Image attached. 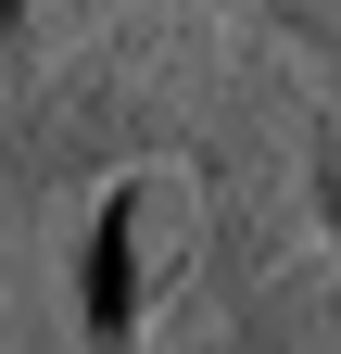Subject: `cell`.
<instances>
[{
  "label": "cell",
  "mask_w": 341,
  "mask_h": 354,
  "mask_svg": "<svg viewBox=\"0 0 341 354\" xmlns=\"http://www.w3.org/2000/svg\"><path fill=\"white\" fill-rule=\"evenodd\" d=\"M304 215H316V241H341V88L304 102Z\"/></svg>",
  "instance_id": "277c9868"
},
{
  "label": "cell",
  "mask_w": 341,
  "mask_h": 354,
  "mask_svg": "<svg viewBox=\"0 0 341 354\" xmlns=\"http://www.w3.org/2000/svg\"><path fill=\"white\" fill-rule=\"evenodd\" d=\"M228 38L202 0H164V13L139 26H114L89 38L76 64H51L26 88L13 114H0V165L13 177H114V165H139V152H190L202 140V114H215V88H228Z\"/></svg>",
  "instance_id": "6da1fadb"
},
{
  "label": "cell",
  "mask_w": 341,
  "mask_h": 354,
  "mask_svg": "<svg viewBox=\"0 0 341 354\" xmlns=\"http://www.w3.org/2000/svg\"><path fill=\"white\" fill-rule=\"evenodd\" d=\"M202 266H215V215H202V177L177 152H139L101 177L89 203V266H76V304H89L101 354H139V329L177 304Z\"/></svg>",
  "instance_id": "7a4b0ae2"
},
{
  "label": "cell",
  "mask_w": 341,
  "mask_h": 354,
  "mask_svg": "<svg viewBox=\"0 0 341 354\" xmlns=\"http://www.w3.org/2000/svg\"><path fill=\"white\" fill-rule=\"evenodd\" d=\"M266 26H278V38H304V51H329V64H341V0H266Z\"/></svg>",
  "instance_id": "5b68a950"
},
{
  "label": "cell",
  "mask_w": 341,
  "mask_h": 354,
  "mask_svg": "<svg viewBox=\"0 0 341 354\" xmlns=\"http://www.w3.org/2000/svg\"><path fill=\"white\" fill-rule=\"evenodd\" d=\"M228 354H341V241H291L253 266Z\"/></svg>",
  "instance_id": "3957f363"
}]
</instances>
